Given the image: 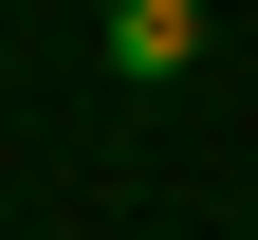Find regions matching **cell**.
Instances as JSON below:
<instances>
[{"instance_id": "cell-1", "label": "cell", "mask_w": 258, "mask_h": 240, "mask_svg": "<svg viewBox=\"0 0 258 240\" xmlns=\"http://www.w3.org/2000/svg\"><path fill=\"white\" fill-rule=\"evenodd\" d=\"M111 74L129 92H184L203 74V0H111Z\"/></svg>"}]
</instances>
